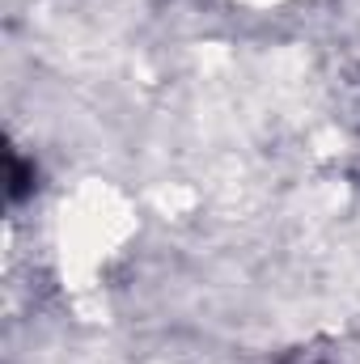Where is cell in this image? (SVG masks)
<instances>
[{"mask_svg":"<svg viewBox=\"0 0 360 364\" xmlns=\"http://www.w3.org/2000/svg\"><path fill=\"white\" fill-rule=\"evenodd\" d=\"M288 364H339L335 356H318V352H305V356H297V360H288Z\"/></svg>","mask_w":360,"mask_h":364,"instance_id":"6da1fadb","label":"cell"}]
</instances>
